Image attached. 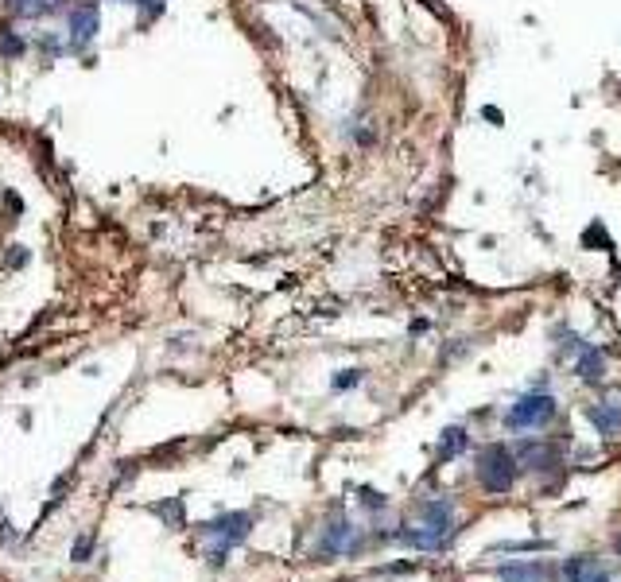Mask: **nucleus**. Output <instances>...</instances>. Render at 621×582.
I'll return each mask as SVG.
<instances>
[{"label":"nucleus","instance_id":"f257e3e1","mask_svg":"<svg viewBox=\"0 0 621 582\" xmlns=\"http://www.w3.org/2000/svg\"><path fill=\"white\" fill-rule=\"evenodd\" d=\"M451 536H455V505H451L447 497L420 501V505L408 513L404 528H400V540H404L408 548H416V551L443 548Z\"/></svg>","mask_w":621,"mask_h":582},{"label":"nucleus","instance_id":"f03ea898","mask_svg":"<svg viewBox=\"0 0 621 582\" xmlns=\"http://www.w3.org/2000/svg\"><path fill=\"white\" fill-rule=\"evenodd\" d=\"M249 528H253V517H249V513H226V517L202 524V528H198V536H195L198 555H202V559H210V563H222L229 551L249 536Z\"/></svg>","mask_w":621,"mask_h":582},{"label":"nucleus","instance_id":"7ed1b4c3","mask_svg":"<svg viewBox=\"0 0 621 582\" xmlns=\"http://www.w3.org/2000/svg\"><path fill=\"white\" fill-rule=\"evenodd\" d=\"M474 474H478V485L486 493H509L517 474H521V462H517V451H509L505 443H490L478 451V462H474Z\"/></svg>","mask_w":621,"mask_h":582},{"label":"nucleus","instance_id":"20e7f679","mask_svg":"<svg viewBox=\"0 0 621 582\" xmlns=\"http://www.w3.org/2000/svg\"><path fill=\"white\" fill-rule=\"evenodd\" d=\"M552 420H556V396H548V392H528L505 412V427H513V431H536Z\"/></svg>","mask_w":621,"mask_h":582},{"label":"nucleus","instance_id":"39448f33","mask_svg":"<svg viewBox=\"0 0 621 582\" xmlns=\"http://www.w3.org/2000/svg\"><path fill=\"white\" fill-rule=\"evenodd\" d=\"M358 548H361V528L350 517L334 513V517H330L327 524L319 528L315 555H323V559H338V555H346V551H358Z\"/></svg>","mask_w":621,"mask_h":582},{"label":"nucleus","instance_id":"423d86ee","mask_svg":"<svg viewBox=\"0 0 621 582\" xmlns=\"http://www.w3.org/2000/svg\"><path fill=\"white\" fill-rule=\"evenodd\" d=\"M587 420L594 423L598 435L618 439L621 435V388H606V392L587 408Z\"/></svg>","mask_w":621,"mask_h":582},{"label":"nucleus","instance_id":"0eeeda50","mask_svg":"<svg viewBox=\"0 0 621 582\" xmlns=\"http://www.w3.org/2000/svg\"><path fill=\"white\" fill-rule=\"evenodd\" d=\"M66 32H70L66 39H70V47H74V51L90 47V43H94V35H98V0H82L78 8H70Z\"/></svg>","mask_w":621,"mask_h":582},{"label":"nucleus","instance_id":"6e6552de","mask_svg":"<svg viewBox=\"0 0 621 582\" xmlns=\"http://www.w3.org/2000/svg\"><path fill=\"white\" fill-rule=\"evenodd\" d=\"M563 582H610V571L594 555H579L563 567Z\"/></svg>","mask_w":621,"mask_h":582},{"label":"nucleus","instance_id":"1a4fd4ad","mask_svg":"<svg viewBox=\"0 0 621 582\" xmlns=\"http://www.w3.org/2000/svg\"><path fill=\"white\" fill-rule=\"evenodd\" d=\"M517 462L528 466V470H548V466H559V454L548 443H524L517 451Z\"/></svg>","mask_w":621,"mask_h":582},{"label":"nucleus","instance_id":"9d476101","mask_svg":"<svg viewBox=\"0 0 621 582\" xmlns=\"http://www.w3.org/2000/svg\"><path fill=\"white\" fill-rule=\"evenodd\" d=\"M602 369H606V361H602V354H598L594 346H587V350L579 354V361H575V373H579L583 381H602Z\"/></svg>","mask_w":621,"mask_h":582},{"label":"nucleus","instance_id":"9b49d317","mask_svg":"<svg viewBox=\"0 0 621 582\" xmlns=\"http://www.w3.org/2000/svg\"><path fill=\"white\" fill-rule=\"evenodd\" d=\"M462 451H466V431L462 427H447L443 439H439V462H451Z\"/></svg>","mask_w":621,"mask_h":582},{"label":"nucleus","instance_id":"f8f14e48","mask_svg":"<svg viewBox=\"0 0 621 582\" xmlns=\"http://www.w3.org/2000/svg\"><path fill=\"white\" fill-rule=\"evenodd\" d=\"M505 582H548V571L540 563H528V567H505L501 571Z\"/></svg>","mask_w":621,"mask_h":582},{"label":"nucleus","instance_id":"ddd939ff","mask_svg":"<svg viewBox=\"0 0 621 582\" xmlns=\"http://www.w3.org/2000/svg\"><path fill=\"white\" fill-rule=\"evenodd\" d=\"M0 55L4 59H20L24 55V39H16V35L4 28V35H0Z\"/></svg>","mask_w":621,"mask_h":582},{"label":"nucleus","instance_id":"4468645a","mask_svg":"<svg viewBox=\"0 0 621 582\" xmlns=\"http://www.w3.org/2000/svg\"><path fill=\"white\" fill-rule=\"evenodd\" d=\"M59 8H63V0H32L24 16H51V12H59Z\"/></svg>","mask_w":621,"mask_h":582},{"label":"nucleus","instance_id":"2eb2a0df","mask_svg":"<svg viewBox=\"0 0 621 582\" xmlns=\"http://www.w3.org/2000/svg\"><path fill=\"white\" fill-rule=\"evenodd\" d=\"M156 513L164 520H171V524H179V501H171V505H156Z\"/></svg>","mask_w":621,"mask_h":582},{"label":"nucleus","instance_id":"dca6fc26","mask_svg":"<svg viewBox=\"0 0 621 582\" xmlns=\"http://www.w3.org/2000/svg\"><path fill=\"white\" fill-rule=\"evenodd\" d=\"M90 548H94V536H82V540H78V544H74V559H78V563H82V559H86V555H90Z\"/></svg>","mask_w":621,"mask_h":582},{"label":"nucleus","instance_id":"f3484780","mask_svg":"<svg viewBox=\"0 0 621 582\" xmlns=\"http://www.w3.org/2000/svg\"><path fill=\"white\" fill-rule=\"evenodd\" d=\"M358 381H361V373H358V369H350V377H338L334 385H338V388H346V385H358Z\"/></svg>","mask_w":621,"mask_h":582},{"label":"nucleus","instance_id":"a211bd4d","mask_svg":"<svg viewBox=\"0 0 621 582\" xmlns=\"http://www.w3.org/2000/svg\"><path fill=\"white\" fill-rule=\"evenodd\" d=\"M4 4H8L12 12H28V4H32V0H4Z\"/></svg>","mask_w":621,"mask_h":582}]
</instances>
